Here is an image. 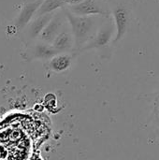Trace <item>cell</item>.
<instances>
[{
  "instance_id": "obj_10",
  "label": "cell",
  "mask_w": 159,
  "mask_h": 160,
  "mask_svg": "<svg viewBox=\"0 0 159 160\" xmlns=\"http://www.w3.org/2000/svg\"><path fill=\"white\" fill-rule=\"evenodd\" d=\"M65 7L62 0H43L40 4L38 9L35 16H41L44 14L53 13L58 9H61Z\"/></svg>"
},
{
  "instance_id": "obj_13",
  "label": "cell",
  "mask_w": 159,
  "mask_h": 160,
  "mask_svg": "<svg viewBox=\"0 0 159 160\" xmlns=\"http://www.w3.org/2000/svg\"><path fill=\"white\" fill-rule=\"evenodd\" d=\"M34 1H37V0H24V2H34Z\"/></svg>"
},
{
  "instance_id": "obj_8",
  "label": "cell",
  "mask_w": 159,
  "mask_h": 160,
  "mask_svg": "<svg viewBox=\"0 0 159 160\" xmlns=\"http://www.w3.org/2000/svg\"><path fill=\"white\" fill-rule=\"evenodd\" d=\"M111 37H112V27L109 26L108 24H104L99 29H97L95 36L81 50L101 48L109 42Z\"/></svg>"
},
{
  "instance_id": "obj_12",
  "label": "cell",
  "mask_w": 159,
  "mask_h": 160,
  "mask_svg": "<svg viewBox=\"0 0 159 160\" xmlns=\"http://www.w3.org/2000/svg\"><path fill=\"white\" fill-rule=\"evenodd\" d=\"M82 1H83V0H62V2L64 3L65 7H66V6H74V5H78V4H80Z\"/></svg>"
},
{
  "instance_id": "obj_2",
  "label": "cell",
  "mask_w": 159,
  "mask_h": 160,
  "mask_svg": "<svg viewBox=\"0 0 159 160\" xmlns=\"http://www.w3.org/2000/svg\"><path fill=\"white\" fill-rule=\"evenodd\" d=\"M67 9L77 16H102L108 17L109 10L104 1L83 0L78 5L66 6Z\"/></svg>"
},
{
  "instance_id": "obj_5",
  "label": "cell",
  "mask_w": 159,
  "mask_h": 160,
  "mask_svg": "<svg viewBox=\"0 0 159 160\" xmlns=\"http://www.w3.org/2000/svg\"><path fill=\"white\" fill-rule=\"evenodd\" d=\"M43 0H37L34 2H24V5L20 12V14L17 16L15 22H14V27L17 31V33H21L24 27L32 21V19L35 17L37 10L38 9L40 4Z\"/></svg>"
},
{
  "instance_id": "obj_3",
  "label": "cell",
  "mask_w": 159,
  "mask_h": 160,
  "mask_svg": "<svg viewBox=\"0 0 159 160\" xmlns=\"http://www.w3.org/2000/svg\"><path fill=\"white\" fill-rule=\"evenodd\" d=\"M54 13V12H53ZM53 13L44 14L41 16H35L32 21L20 33V38L25 45H29L37 40L40 33L52 19Z\"/></svg>"
},
{
  "instance_id": "obj_1",
  "label": "cell",
  "mask_w": 159,
  "mask_h": 160,
  "mask_svg": "<svg viewBox=\"0 0 159 160\" xmlns=\"http://www.w3.org/2000/svg\"><path fill=\"white\" fill-rule=\"evenodd\" d=\"M62 9L70 26V31L74 38V46L81 50L97 31L98 16H77L67 10L66 7Z\"/></svg>"
},
{
  "instance_id": "obj_6",
  "label": "cell",
  "mask_w": 159,
  "mask_h": 160,
  "mask_svg": "<svg viewBox=\"0 0 159 160\" xmlns=\"http://www.w3.org/2000/svg\"><path fill=\"white\" fill-rule=\"evenodd\" d=\"M57 53L58 52L53 49L52 44L40 40H36L33 43L26 45L25 50V56L28 58H50Z\"/></svg>"
},
{
  "instance_id": "obj_4",
  "label": "cell",
  "mask_w": 159,
  "mask_h": 160,
  "mask_svg": "<svg viewBox=\"0 0 159 160\" xmlns=\"http://www.w3.org/2000/svg\"><path fill=\"white\" fill-rule=\"evenodd\" d=\"M67 18L63 12V9L56 10L48 24L40 33L37 40L43 41L48 44H52L53 39L57 37V35L65 28L67 25Z\"/></svg>"
},
{
  "instance_id": "obj_14",
  "label": "cell",
  "mask_w": 159,
  "mask_h": 160,
  "mask_svg": "<svg viewBox=\"0 0 159 160\" xmlns=\"http://www.w3.org/2000/svg\"><path fill=\"white\" fill-rule=\"evenodd\" d=\"M99 1H104L105 2V0H99Z\"/></svg>"
},
{
  "instance_id": "obj_11",
  "label": "cell",
  "mask_w": 159,
  "mask_h": 160,
  "mask_svg": "<svg viewBox=\"0 0 159 160\" xmlns=\"http://www.w3.org/2000/svg\"><path fill=\"white\" fill-rule=\"evenodd\" d=\"M71 63V57L68 54H56L51 61V67L54 71H63L68 68Z\"/></svg>"
},
{
  "instance_id": "obj_9",
  "label": "cell",
  "mask_w": 159,
  "mask_h": 160,
  "mask_svg": "<svg viewBox=\"0 0 159 160\" xmlns=\"http://www.w3.org/2000/svg\"><path fill=\"white\" fill-rule=\"evenodd\" d=\"M52 46L58 52H68L74 47V38L71 34V31L67 30V25L57 35V37L52 42Z\"/></svg>"
},
{
  "instance_id": "obj_7",
  "label": "cell",
  "mask_w": 159,
  "mask_h": 160,
  "mask_svg": "<svg viewBox=\"0 0 159 160\" xmlns=\"http://www.w3.org/2000/svg\"><path fill=\"white\" fill-rule=\"evenodd\" d=\"M112 16L116 25V37L114 38V42H116L121 40L127 31L129 23V12L126 7L118 6L114 8Z\"/></svg>"
}]
</instances>
